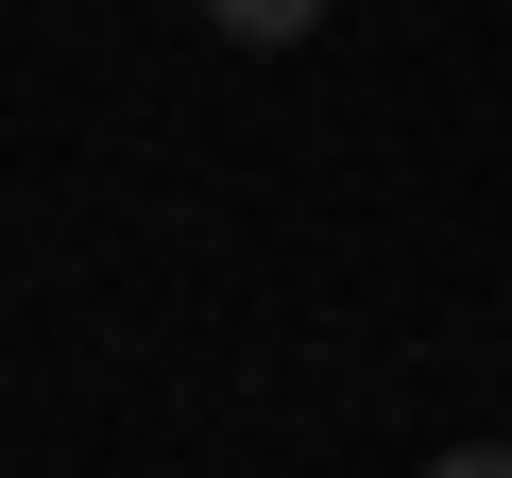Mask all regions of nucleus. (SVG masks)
<instances>
[{"label": "nucleus", "mask_w": 512, "mask_h": 478, "mask_svg": "<svg viewBox=\"0 0 512 478\" xmlns=\"http://www.w3.org/2000/svg\"><path fill=\"white\" fill-rule=\"evenodd\" d=\"M205 18H222V35H239V52H291V35H308V18H325V0H205Z\"/></svg>", "instance_id": "1"}, {"label": "nucleus", "mask_w": 512, "mask_h": 478, "mask_svg": "<svg viewBox=\"0 0 512 478\" xmlns=\"http://www.w3.org/2000/svg\"><path fill=\"white\" fill-rule=\"evenodd\" d=\"M427 478H512V444H461V461H427Z\"/></svg>", "instance_id": "2"}]
</instances>
